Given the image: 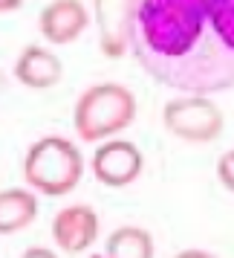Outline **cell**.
<instances>
[{
  "mask_svg": "<svg viewBox=\"0 0 234 258\" xmlns=\"http://www.w3.org/2000/svg\"><path fill=\"white\" fill-rule=\"evenodd\" d=\"M98 47L104 58H125L133 47L136 29V0H93Z\"/></svg>",
  "mask_w": 234,
  "mask_h": 258,
  "instance_id": "5",
  "label": "cell"
},
{
  "mask_svg": "<svg viewBox=\"0 0 234 258\" xmlns=\"http://www.w3.org/2000/svg\"><path fill=\"white\" fill-rule=\"evenodd\" d=\"M38 218V198L32 188H3L0 191V235H15L32 226Z\"/></svg>",
  "mask_w": 234,
  "mask_h": 258,
  "instance_id": "10",
  "label": "cell"
},
{
  "mask_svg": "<svg viewBox=\"0 0 234 258\" xmlns=\"http://www.w3.org/2000/svg\"><path fill=\"white\" fill-rule=\"evenodd\" d=\"M156 84L182 96L234 87V0H136L133 47Z\"/></svg>",
  "mask_w": 234,
  "mask_h": 258,
  "instance_id": "1",
  "label": "cell"
},
{
  "mask_svg": "<svg viewBox=\"0 0 234 258\" xmlns=\"http://www.w3.org/2000/svg\"><path fill=\"white\" fill-rule=\"evenodd\" d=\"M21 174L26 180V188L47 198H64L81 183L84 157L67 137H41L26 148Z\"/></svg>",
  "mask_w": 234,
  "mask_h": 258,
  "instance_id": "3",
  "label": "cell"
},
{
  "mask_svg": "<svg viewBox=\"0 0 234 258\" xmlns=\"http://www.w3.org/2000/svg\"><path fill=\"white\" fill-rule=\"evenodd\" d=\"M162 125L185 142H214L222 134V110L208 96H176L162 107Z\"/></svg>",
  "mask_w": 234,
  "mask_h": 258,
  "instance_id": "4",
  "label": "cell"
},
{
  "mask_svg": "<svg viewBox=\"0 0 234 258\" xmlns=\"http://www.w3.org/2000/svg\"><path fill=\"white\" fill-rule=\"evenodd\" d=\"M21 258H58V255L52 249H47V246H29V249H24Z\"/></svg>",
  "mask_w": 234,
  "mask_h": 258,
  "instance_id": "13",
  "label": "cell"
},
{
  "mask_svg": "<svg viewBox=\"0 0 234 258\" xmlns=\"http://www.w3.org/2000/svg\"><path fill=\"white\" fill-rule=\"evenodd\" d=\"M174 258H217V255H211L208 249H182V252H176Z\"/></svg>",
  "mask_w": 234,
  "mask_h": 258,
  "instance_id": "14",
  "label": "cell"
},
{
  "mask_svg": "<svg viewBox=\"0 0 234 258\" xmlns=\"http://www.w3.org/2000/svg\"><path fill=\"white\" fill-rule=\"evenodd\" d=\"M21 6H24V0H0V15L15 12V9H21Z\"/></svg>",
  "mask_w": 234,
  "mask_h": 258,
  "instance_id": "15",
  "label": "cell"
},
{
  "mask_svg": "<svg viewBox=\"0 0 234 258\" xmlns=\"http://www.w3.org/2000/svg\"><path fill=\"white\" fill-rule=\"evenodd\" d=\"M49 232H52V241L58 244V249L78 255L95 244V238L101 232V221H98V212L93 206L72 203V206H64L55 212Z\"/></svg>",
  "mask_w": 234,
  "mask_h": 258,
  "instance_id": "7",
  "label": "cell"
},
{
  "mask_svg": "<svg viewBox=\"0 0 234 258\" xmlns=\"http://www.w3.org/2000/svg\"><path fill=\"white\" fill-rule=\"evenodd\" d=\"M217 177H220L222 186L234 195V148L220 154V160H217Z\"/></svg>",
  "mask_w": 234,
  "mask_h": 258,
  "instance_id": "12",
  "label": "cell"
},
{
  "mask_svg": "<svg viewBox=\"0 0 234 258\" xmlns=\"http://www.w3.org/2000/svg\"><path fill=\"white\" fill-rule=\"evenodd\" d=\"M156 246H153V235L142 226H119L107 235L104 241V258H153Z\"/></svg>",
  "mask_w": 234,
  "mask_h": 258,
  "instance_id": "11",
  "label": "cell"
},
{
  "mask_svg": "<svg viewBox=\"0 0 234 258\" xmlns=\"http://www.w3.org/2000/svg\"><path fill=\"white\" fill-rule=\"evenodd\" d=\"M61 76H64L61 58L49 47H41V44L24 47L18 61H15V79L29 90H49L61 82Z\"/></svg>",
  "mask_w": 234,
  "mask_h": 258,
  "instance_id": "9",
  "label": "cell"
},
{
  "mask_svg": "<svg viewBox=\"0 0 234 258\" xmlns=\"http://www.w3.org/2000/svg\"><path fill=\"white\" fill-rule=\"evenodd\" d=\"M90 12L81 0H49L38 15V29L52 47H67L87 32Z\"/></svg>",
  "mask_w": 234,
  "mask_h": 258,
  "instance_id": "8",
  "label": "cell"
},
{
  "mask_svg": "<svg viewBox=\"0 0 234 258\" xmlns=\"http://www.w3.org/2000/svg\"><path fill=\"white\" fill-rule=\"evenodd\" d=\"M136 119V96L125 84H90L72 107V128L81 142L116 140Z\"/></svg>",
  "mask_w": 234,
  "mask_h": 258,
  "instance_id": "2",
  "label": "cell"
},
{
  "mask_svg": "<svg viewBox=\"0 0 234 258\" xmlns=\"http://www.w3.org/2000/svg\"><path fill=\"white\" fill-rule=\"evenodd\" d=\"M145 168V154L130 140H107L90 157V171L98 183L110 188H125L136 183Z\"/></svg>",
  "mask_w": 234,
  "mask_h": 258,
  "instance_id": "6",
  "label": "cell"
}]
</instances>
